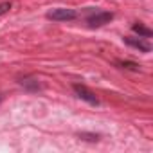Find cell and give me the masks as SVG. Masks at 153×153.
I'll return each instance as SVG.
<instances>
[{
    "instance_id": "cell-8",
    "label": "cell",
    "mask_w": 153,
    "mask_h": 153,
    "mask_svg": "<svg viewBox=\"0 0 153 153\" xmlns=\"http://www.w3.org/2000/svg\"><path fill=\"white\" fill-rule=\"evenodd\" d=\"M79 139L88 140V142H97V140H99V133H87V131H81V133H79Z\"/></svg>"
},
{
    "instance_id": "cell-2",
    "label": "cell",
    "mask_w": 153,
    "mask_h": 153,
    "mask_svg": "<svg viewBox=\"0 0 153 153\" xmlns=\"http://www.w3.org/2000/svg\"><path fill=\"white\" fill-rule=\"evenodd\" d=\"M72 88H74L76 96H78L79 99H83V101H87L88 105H94V106H97V105H99V99H97V96H96V94H94V92H92L88 87L76 83V85H72Z\"/></svg>"
},
{
    "instance_id": "cell-7",
    "label": "cell",
    "mask_w": 153,
    "mask_h": 153,
    "mask_svg": "<svg viewBox=\"0 0 153 153\" xmlns=\"http://www.w3.org/2000/svg\"><path fill=\"white\" fill-rule=\"evenodd\" d=\"M117 65L124 70H131V72H139L140 70V65L135 63V61H117Z\"/></svg>"
},
{
    "instance_id": "cell-6",
    "label": "cell",
    "mask_w": 153,
    "mask_h": 153,
    "mask_svg": "<svg viewBox=\"0 0 153 153\" xmlns=\"http://www.w3.org/2000/svg\"><path fill=\"white\" fill-rule=\"evenodd\" d=\"M131 31L137 33L140 38H151V36H153V31L148 29V27H144L142 24H133V25H131Z\"/></svg>"
},
{
    "instance_id": "cell-5",
    "label": "cell",
    "mask_w": 153,
    "mask_h": 153,
    "mask_svg": "<svg viewBox=\"0 0 153 153\" xmlns=\"http://www.w3.org/2000/svg\"><path fill=\"white\" fill-rule=\"evenodd\" d=\"M18 83H20L27 92H38V90H42L40 81H38L36 78H33V76H24V78L18 79Z\"/></svg>"
},
{
    "instance_id": "cell-9",
    "label": "cell",
    "mask_w": 153,
    "mask_h": 153,
    "mask_svg": "<svg viewBox=\"0 0 153 153\" xmlns=\"http://www.w3.org/2000/svg\"><path fill=\"white\" fill-rule=\"evenodd\" d=\"M9 9H11V2H4V4H0V15H6Z\"/></svg>"
},
{
    "instance_id": "cell-4",
    "label": "cell",
    "mask_w": 153,
    "mask_h": 153,
    "mask_svg": "<svg viewBox=\"0 0 153 153\" xmlns=\"http://www.w3.org/2000/svg\"><path fill=\"white\" fill-rule=\"evenodd\" d=\"M124 40V43L126 45H130V47H133V49H139L140 52H149L151 51V45L148 43V42H144V38H133V36H124L123 38Z\"/></svg>"
},
{
    "instance_id": "cell-3",
    "label": "cell",
    "mask_w": 153,
    "mask_h": 153,
    "mask_svg": "<svg viewBox=\"0 0 153 153\" xmlns=\"http://www.w3.org/2000/svg\"><path fill=\"white\" fill-rule=\"evenodd\" d=\"M114 20V13H108V11H96L94 15H90L87 18V24L90 27H101V25H106Z\"/></svg>"
},
{
    "instance_id": "cell-10",
    "label": "cell",
    "mask_w": 153,
    "mask_h": 153,
    "mask_svg": "<svg viewBox=\"0 0 153 153\" xmlns=\"http://www.w3.org/2000/svg\"><path fill=\"white\" fill-rule=\"evenodd\" d=\"M0 103H2V96H0Z\"/></svg>"
},
{
    "instance_id": "cell-1",
    "label": "cell",
    "mask_w": 153,
    "mask_h": 153,
    "mask_svg": "<svg viewBox=\"0 0 153 153\" xmlns=\"http://www.w3.org/2000/svg\"><path fill=\"white\" fill-rule=\"evenodd\" d=\"M47 18L54 20V22H70V20L78 18V13L74 9H67V7H56L47 13Z\"/></svg>"
}]
</instances>
